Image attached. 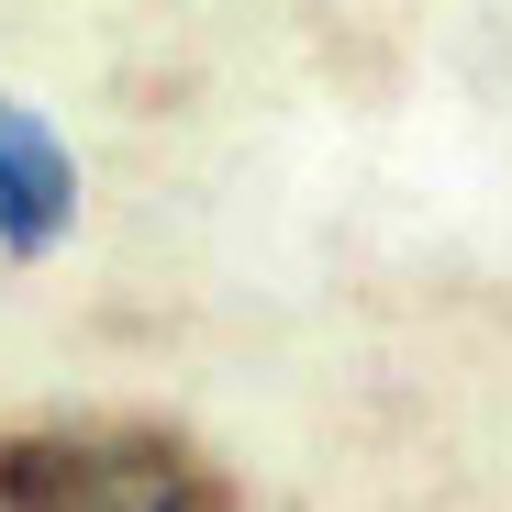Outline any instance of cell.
<instances>
[{
	"mask_svg": "<svg viewBox=\"0 0 512 512\" xmlns=\"http://www.w3.org/2000/svg\"><path fill=\"white\" fill-rule=\"evenodd\" d=\"M0 512H245L167 423H23L0 435Z\"/></svg>",
	"mask_w": 512,
	"mask_h": 512,
	"instance_id": "1",
	"label": "cell"
},
{
	"mask_svg": "<svg viewBox=\"0 0 512 512\" xmlns=\"http://www.w3.org/2000/svg\"><path fill=\"white\" fill-rule=\"evenodd\" d=\"M67 223V156L45 123H23L12 101H0V234L12 245H45Z\"/></svg>",
	"mask_w": 512,
	"mask_h": 512,
	"instance_id": "2",
	"label": "cell"
}]
</instances>
